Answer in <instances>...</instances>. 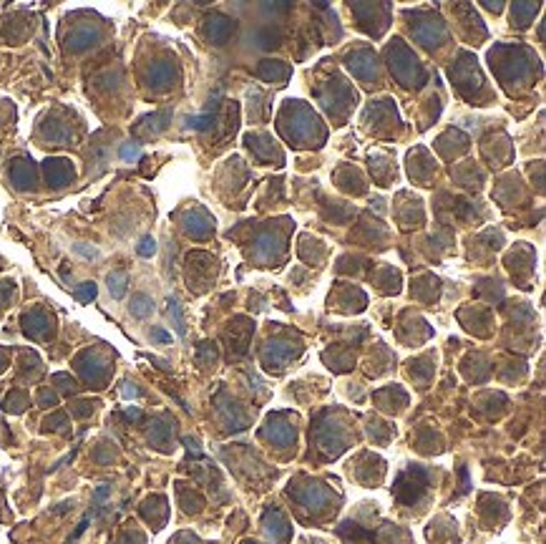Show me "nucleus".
Returning a JSON list of instances; mask_svg holds the SVG:
<instances>
[{"instance_id": "nucleus-3", "label": "nucleus", "mask_w": 546, "mask_h": 544, "mask_svg": "<svg viewBox=\"0 0 546 544\" xmlns=\"http://www.w3.org/2000/svg\"><path fill=\"white\" fill-rule=\"evenodd\" d=\"M139 156H141V146L139 144L129 141V144L121 146V159H124V161H136Z\"/></svg>"}, {"instance_id": "nucleus-1", "label": "nucleus", "mask_w": 546, "mask_h": 544, "mask_svg": "<svg viewBox=\"0 0 546 544\" xmlns=\"http://www.w3.org/2000/svg\"><path fill=\"white\" fill-rule=\"evenodd\" d=\"M151 310H154L151 297H146V295H136V297L131 300V313H134L136 318H144V315H149Z\"/></svg>"}, {"instance_id": "nucleus-7", "label": "nucleus", "mask_w": 546, "mask_h": 544, "mask_svg": "<svg viewBox=\"0 0 546 544\" xmlns=\"http://www.w3.org/2000/svg\"><path fill=\"white\" fill-rule=\"evenodd\" d=\"M76 250H78L81 255H86V257H96V255H98L96 250H86V247H81V245H76Z\"/></svg>"}, {"instance_id": "nucleus-2", "label": "nucleus", "mask_w": 546, "mask_h": 544, "mask_svg": "<svg viewBox=\"0 0 546 544\" xmlns=\"http://www.w3.org/2000/svg\"><path fill=\"white\" fill-rule=\"evenodd\" d=\"M108 290L113 297H124L126 292V275L124 272H111L108 275Z\"/></svg>"}, {"instance_id": "nucleus-5", "label": "nucleus", "mask_w": 546, "mask_h": 544, "mask_svg": "<svg viewBox=\"0 0 546 544\" xmlns=\"http://www.w3.org/2000/svg\"><path fill=\"white\" fill-rule=\"evenodd\" d=\"M154 252H156V242H154V237H144V239L139 242V255L151 257Z\"/></svg>"}, {"instance_id": "nucleus-6", "label": "nucleus", "mask_w": 546, "mask_h": 544, "mask_svg": "<svg viewBox=\"0 0 546 544\" xmlns=\"http://www.w3.org/2000/svg\"><path fill=\"white\" fill-rule=\"evenodd\" d=\"M76 297L83 300V302H86V300H93V297H96V285H93V282H86V285L76 292Z\"/></svg>"}, {"instance_id": "nucleus-8", "label": "nucleus", "mask_w": 546, "mask_h": 544, "mask_svg": "<svg viewBox=\"0 0 546 544\" xmlns=\"http://www.w3.org/2000/svg\"><path fill=\"white\" fill-rule=\"evenodd\" d=\"M154 338H156V340H164V343H166V340H171V338H169V335H166L164 330H159V328L154 330Z\"/></svg>"}, {"instance_id": "nucleus-4", "label": "nucleus", "mask_w": 546, "mask_h": 544, "mask_svg": "<svg viewBox=\"0 0 546 544\" xmlns=\"http://www.w3.org/2000/svg\"><path fill=\"white\" fill-rule=\"evenodd\" d=\"M169 315H174V323H176V333L184 335V320H181V313H179V305L176 300H169Z\"/></svg>"}]
</instances>
